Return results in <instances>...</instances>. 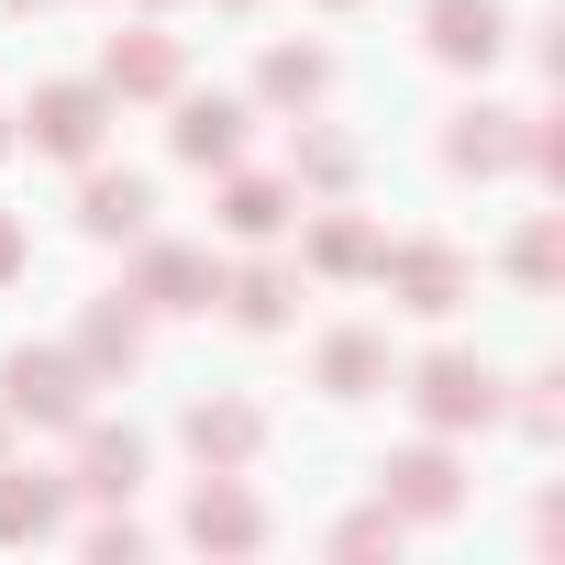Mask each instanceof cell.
<instances>
[{"mask_svg":"<svg viewBox=\"0 0 565 565\" xmlns=\"http://www.w3.org/2000/svg\"><path fill=\"white\" fill-rule=\"evenodd\" d=\"M34 134H45L56 156H89V134H100V100H89V89H56V100L34 111Z\"/></svg>","mask_w":565,"mask_h":565,"instance_id":"1","label":"cell"},{"mask_svg":"<svg viewBox=\"0 0 565 565\" xmlns=\"http://www.w3.org/2000/svg\"><path fill=\"white\" fill-rule=\"evenodd\" d=\"M56 521V488H0V532H45Z\"/></svg>","mask_w":565,"mask_h":565,"instance_id":"2","label":"cell"},{"mask_svg":"<svg viewBox=\"0 0 565 565\" xmlns=\"http://www.w3.org/2000/svg\"><path fill=\"white\" fill-rule=\"evenodd\" d=\"M89 222H100V233H134V222H145V189H134V178H122V189H89Z\"/></svg>","mask_w":565,"mask_h":565,"instance_id":"3","label":"cell"},{"mask_svg":"<svg viewBox=\"0 0 565 565\" xmlns=\"http://www.w3.org/2000/svg\"><path fill=\"white\" fill-rule=\"evenodd\" d=\"M178 145H189V156H233V111H189Z\"/></svg>","mask_w":565,"mask_h":565,"instance_id":"4","label":"cell"},{"mask_svg":"<svg viewBox=\"0 0 565 565\" xmlns=\"http://www.w3.org/2000/svg\"><path fill=\"white\" fill-rule=\"evenodd\" d=\"M0 277H12V233H0Z\"/></svg>","mask_w":565,"mask_h":565,"instance_id":"5","label":"cell"}]
</instances>
